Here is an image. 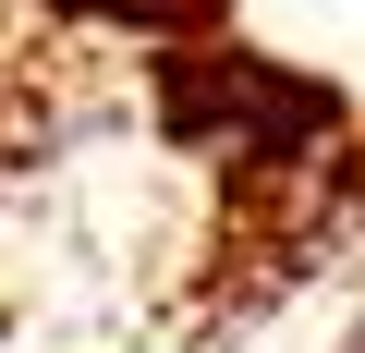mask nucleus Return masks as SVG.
<instances>
[{"mask_svg": "<svg viewBox=\"0 0 365 353\" xmlns=\"http://www.w3.org/2000/svg\"><path fill=\"white\" fill-rule=\"evenodd\" d=\"M0 37H13V0H0Z\"/></svg>", "mask_w": 365, "mask_h": 353, "instance_id": "f257e3e1", "label": "nucleus"}]
</instances>
